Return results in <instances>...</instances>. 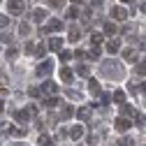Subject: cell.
Listing matches in <instances>:
<instances>
[{"label": "cell", "mask_w": 146, "mask_h": 146, "mask_svg": "<svg viewBox=\"0 0 146 146\" xmlns=\"http://www.w3.org/2000/svg\"><path fill=\"white\" fill-rule=\"evenodd\" d=\"M102 74L107 79H121L123 77V65L118 60H104L102 63Z\"/></svg>", "instance_id": "cell-1"}, {"label": "cell", "mask_w": 146, "mask_h": 146, "mask_svg": "<svg viewBox=\"0 0 146 146\" xmlns=\"http://www.w3.org/2000/svg\"><path fill=\"white\" fill-rule=\"evenodd\" d=\"M7 9H9V14H14V16L23 14V12H26V7H23V0H9V3H7Z\"/></svg>", "instance_id": "cell-2"}, {"label": "cell", "mask_w": 146, "mask_h": 146, "mask_svg": "<svg viewBox=\"0 0 146 146\" xmlns=\"http://www.w3.org/2000/svg\"><path fill=\"white\" fill-rule=\"evenodd\" d=\"M60 30H65L63 21L53 19V21H49V26H44V28H42V35H46V33H60Z\"/></svg>", "instance_id": "cell-3"}, {"label": "cell", "mask_w": 146, "mask_h": 146, "mask_svg": "<svg viewBox=\"0 0 146 146\" xmlns=\"http://www.w3.org/2000/svg\"><path fill=\"white\" fill-rule=\"evenodd\" d=\"M53 72V60H44V63H40V67H37V77H49Z\"/></svg>", "instance_id": "cell-4"}, {"label": "cell", "mask_w": 146, "mask_h": 146, "mask_svg": "<svg viewBox=\"0 0 146 146\" xmlns=\"http://www.w3.org/2000/svg\"><path fill=\"white\" fill-rule=\"evenodd\" d=\"M114 125H116V130H118V132H125V130H130V127H132V121L121 116V118H116V123H114Z\"/></svg>", "instance_id": "cell-5"}, {"label": "cell", "mask_w": 146, "mask_h": 146, "mask_svg": "<svg viewBox=\"0 0 146 146\" xmlns=\"http://www.w3.org/2000/svg\"><path fill=\"white\" fill-rule=\"evenodd\" d=\"M60 79H63L65 86H70L72 81H74V72H72L70 67H63V70H60Z\"/></svg>", "instance_id": "cell-6"}, {"label": "cell", "mask_w": 146, "mask_h": 146, "mask_svg": "<svg viewBox=\"0 0 146 146\" xmlns=\"http://www.w3.org/2000/svg\"><path fill=\"white\" fill-rule=\"evenodd\" d=\"M111 16L118 19V21H123V19H127V9L121 7V5H116V7H111Z\"/></svg>", "instance_id": "cell-7"}, {"label": "cell", "mask_w": 146, "mask_h": 146, "mask_svg": "<svg viewBox=\"0 0 146 146\" xmlns=\"http://www.w3.org/2000/svg\"><path fill=\"white\" fill-rule=\"evenodd\" d=\"M30 118H33V116L28 114V109H23V111H16V114H14V121H16V123H21V125H26Z\"/></svg>", "instance_id": "cell-8"}, {"label": "cell", "mask_w": 146, "mask_h": 146, "mask_svg": "<svg viewBox=\"0 0 146 146\" xmlns=\"http://www.w3.org/2000/svg\"><path fill=\"white\" fill-rule=\"evenodd\" d=\"M77 116H79V121H90V116H93V109H90V107H81Z\"/></svg>", "instance_id": "cell-9"}, {"label": "cell", "mask_w": 146, "mask_h": 146, "mask_svg": "<svg viewBox=\"0 0 146 146\" xmlns=\"http://www.w3.org/2000/svg\"><path fill=\"white\" fill-rule=\"evenodd\" d=\"M46 44H49L51 51H60V49H63V40H60V37H51Z\"/></svg>", "instance_id": "cell-10"}, {"label": "cell", "mask_w": 146, "mask_h": 146, "mask_svg": "<svg viewBox=\"0 0 146 146\" xmlns=\"http://www.w3.org/2000/svg\"><path fill=\"white\" fill-rule=\"evenodd\" d=\"M121 116H137V111H135V109L130 107V104H121Z\"/></svg>", "instance_id": "cell-11"}, {"label": "cell", "mask_w": 146, "mask_h": 146, "mask_svg": "<svg viewBox=\"0 0 146 146\" xmlns=\"http://www.w3.org/2000/svg\"><path fill=\"white\" fill-rule=\"evenodd\" d=\"M70 137H72V139H81V137H84V127H81V125H74V127L70 130Z\"/></svg>", "instance_id": "cell-12"}, {"label": "cell", "mask_w": 146, "mask_h": 146, "mask_svg": "<svg viewBox=\"0 0 146 146\" xmlns=\"http://www.w3.org/2000/svg\"><path fill=\"white\" fill-rule=\"evenodd\" d=\"M72 114H74V109H72L70 104H65V107H63V111H60V116H58V118H63V121H67V118H72Z\"/></svg>", "instance_id": "cell-13"}, {"label": "cell", "mask_w": 146, "mask_h": 146, "mask_svg": "<svg viewBox=\"0 0 146 146\" xmlns=\"http://www.w3.org/2000/svg\"><path fill=\"white\" fill-rule=\"evenodd\" d=\"M88 90H90L93 95H100V84H98L95 79H88Z\"/></svg>", "instance_id": "cell-14"}, {"label": "cell", "mask_w": 146, "mask_h": 146, "mask_svg": "<svg viewBox=\"0 0 146 146\" xmlns=\"http://www.w3.org/2000/svg\"><path fill=\"white\" fill-rule=\"evenodd\" d=\"M42 90H44V93H56L58 86L53 84V81H44V84H42Z\"/></svg>", "instance_id": "cell-15"}, {"label": "cell", "mask_w": 146, "mask_h": 146, "mask_svg": "<svg viewBox=\"0 0 146 146\" xmlns=\"http://www.w3.org/2000/svg\"><path fill=\"white\" fill-rule=\"evenodd\" d=\"M118 49H121V44H118L116 40H109V42H107V51H109V53H116Z\"/></svg>", "instance_id": "cell-16"}, {"label": "cell", "mask_w": 146, "mask_h": 146, "mask_svg": "<svg viewBox=\"0 0 146 146\" xmlns=\"http://www.w3.org/2000/svg\"><path fill=\"white\" fill-rule=\"evenodd\" d=\"M123 58H125V60H137V51H135V49H125V51H123Z\"/></svg>", "instance_id": "cell-17"}, {"label": "cell", "mask_w": 146, "mask_h": 146, "mask_svg": "<svg viewBox=\"0 0 146 146\" xmlns=\"http://www.w3.org/2000/svg\"><path fill=\"white\" fill-rule=\"evenodd\" d=\"M67 37H70L72 42H77V40L81 37V33H79V28H70V33H67Z\"/></svg>", "instance_id": "cell-18"}, {"label": "cell", "mask_w": 146, "mask_h": 146, "mask_svg": "<svg viewBox=\"0 0 146 146\" xmlns=\"http://www.w3.org/2000/svg\"><path fill=\"white\" fill-rule=\"evenodd\" d=\"M33 19H35V21H44V19H46V9H35Z\"/></svg>", "instance_id": "cell-19"}, {"label": "cell", "mask_w": 146, "mask_h": 146, "mask_svg": "<svg viewBox=\"0 0 146 146\" xmlns=\"http://www.w3.org/2000/svg\"><path fill=\"white\" fill-rule=\"evenodd\" d=\"M58 102H60V100H58V98H44V102H42V104H44V107H46V109H49V107H56V104H58Z\"/></svg>", "instance_id": "cell-20"}, {"label": "cell", "mask_w": 146, "mask_h": 146, "mask_svg": "<svg viewBox=\"0 0 146 146\" xmlns=\"http://www.w3.org/2000/svg\"><path fill=\"white\" fill-rule=\"evenodd\" d=\"M37 144H40V146H51V137H49V135H40Z\"/></svg>", "instance_id": "cell-21"}, {"label": "cell", "mask_w": 146, "mask_h": 146, "mask_svg": "<svg viewBox=\"0 0 146 146\" xmlns=\"http://www.w3.org/2000/svg\"><path fill=\"white\" fill-rule=\"evenodd\" d=\"M114 102H118V104L125 102V93H123V90H116V93H114Z\"/></svg>", "instance_id": "cell-22"}, {"label": "cell", "mask_w": 146, "mask_h": 146, "mask_svg": "<svg viewBox=\"0 0 146 146\" xmlns=\"http://www.w3.org/2000/svg\"><path fill=\"white\" fill-rule=\"evenodd\" d=\"M90 40H93V44H95V46H100L104 37H102V35H100V33H93V35H90Z\"/></svg>", "instance_id": "cell-23"}, {"label": "cell", "mask_w": 146, "mask_h": 146, "mask_svg": "<svg viewBox=\"0 0 146 146\" xmlns=\"http://www.w3.org/2000/svg\"><path fill=\"white\" fill-rule=\"evenodd\" d=\"M104 33H107V35H116V26L107 21V23H104Z\"/></svg>", "instance_id": "cell-24"}, {"label": "cell", "mask_w": 146, "mask_h": 146, "mask_svg": "<svg viewBox=\"0 0 146 146\" xmlns=\"http://www.w3.org/2000/svg\"><path fill=\"white\" fill-rule=\"evenodd\" d=\"M60 60H63V63L72 60V51H65V49H60Z\"/></svg>", "instance_id": "cell-25"}, {"label": "cell", "mask_w": 146, "mask_h": 146, "mask_svg": "<svg viewBox=\"0 0 146 146\" xmlns=\"http://www.w3.org/2000/svg\"><path fill=\"white\" fill-rule=\"evenodd\" d=\"M77 74L79 77H88V65H77Z\"/></svg>", "instance_id": "cell-26"}, {"label": "cell", "mask_w": 146, "mask_h": 146, "mask_svg": "<svg viewBox=\"0 0 146 146\" xmlns=\"http://www.w3.org/2000/svg\"><path fill=\"white\" fill-rule=\"evenodd\" d=\"M135 72H137L139 77H144V74H146V63H137V67H135Z\"/></svg>", "instance_id": "cell-27"}, {"label": "cell", "mask_w": 146, "mask_h": 146, "mask_svg": "<svg viewBox=\"0 0 146 146\" xmlns=\"http://www.w3.org/2000/svg\"><path fill=\"white\" fill-rule=\"evenodd\" d=\"M28 33H30V26H28V23H21V26H19V35H23V37H26Z\"/></svg>", "instance_id": "cell-28"}, {"label": "cell", "mask_w": 146, "mask_h": 146, "mask_svg": "<svg viewBox=\"0 0 146 146\" xmlns=\"http://www.w3.org/2000/svg\"><path fill=\"white\" fill-rule=\"evenodd\" d=\"M118 146H135V139H132V137H125V139H121Z\"/></svg>", "instance_id": "cell-29"}, {"label": "cell", "mask_w": 146, "mask_h": 146, "mask_svg": "<svg viewBox=\"0 0 146 146\" xmlns=\"http://www.w3.org/2000/svg\"><path fill=\"white\" fill-rule=\"evenodd\" d=\"M88 58H100V46H93V49H90Z\"/></svg>", "instance_id": "cell-30"}, {"label": "cell", "mask_w": 146, "mask_h": 146, "mask_svg": "<svg viewBox=\"0 0 146 146\" xmlns=\"http://www.w3.org/2000/svg\"><path fill=\"white\" fill-rule=\"evenodd\" d=\"M67 98H72V100H81V93H79V90H67Z\"/></svg>", "instance_id": "cell-31"}, {"label": "cell", "mask_w": 146, "mask_h": 146, "mask_svg": "<svg viewBox=\"0 0 146 146\" xmlns=\"http://www.w3.org/2000/svg\"><path fill=\"white\" fill-rule=\"evenodd\" d=\"M63 3H65V0H51V3H49V5H51L53 9H58V7H63Z\"/></svg>", "instance_id": "cell-32"}, {"label": "cell", "mask_w": 146, "mask_h": 146, "mask_svg": "<svg viewBox=\"0 0 146 146\" xmlns=\"http://www.w3.org/2000/svg\"><path fill=\"white\" fill-rule=\"evenodd\" d=\"M77 14H79V9H77V7H70V9H67V16H70V19H74Z\"/></svg>", "instance_id": "cell-33"}, {"label": "cell", "mask_w": 146, "mask_h": 146, "mask_svg": "<svg viewBox=\"0 0 146 146\" xmlns=\"http://www.w3.org/2000/svg\"><path fill=\"white\" fill-rule=\"evenodd\" d=\"M16 56H19V51H16V49H7V58H9V60L16 58Z\"/></svg>", "instance_id": "cell-34"}, {"label": "cell", "mask_w": 146, "mask_h": 146, "mask_svg": "<svg viewBox=\"0 0 146 146\" xmlns=\"http://www.w3.org/2000/svg\"><path fill=\"white\" fill-rule=\"evenodd\" d=\"M35 53H37V56H44V53H46V46H44V44L37 46V49H35Z\"/></svg>", "instance_id": "cell-35"}, {"label": "cell", "mask_w": 146, "mask_h": 146, "mask_svg": "<svg viewBox=\"0 0 146 146\" xmlns=\"http://www.w3.org/2000/svg\"><path fill=\"white\" fill-rule=\"evenodd\" d=\"M9 23V19H7V16H3V14H0V28H5Z\"/></svg>", "instance_id": "cell-36"}, {"label": "cell", "mask_w": 146, "mask_h": 146, "mask_svg": "<svg viewBox=\"0 0 146 146\" xmlns=\"http://www.w3.org/2000/svg\"><path fill=\"white\" fill-rule=\"evenodd\" d=\"M137 125L144 127V125H146V116H137Z\"/></svg>", "instance_id": "cell-37"}, {"label": "cell", "mask_w": 146, "mask_h": 146, "mask_svg": "<svg viewBox=\"0 0 146 146\" xmlns=\"http://www.w3.org/2000/svg\"><path fill=\"white\" fill-rule=\"evenodd\" d=\"M40 93H42L40 88H30V95H33V98H40Z\"/></svg>", "instance_id": "cell-38"}, {"label": "cell", "mask_w": 146, "mask_h": 146, "mask_svg": "<svg viewBox=\"0 0 146 146\" xmlns=\"http://www.w3.org/2000/svg\"><path fill=\"white\" fill-rule=\"evenodd\" d=\"M74 56H77V58H84V56H86V51H84V49H77V51H74Z\"/></svg>", "instance_id": "cell-39"}, {"label": "cell", "mask_w": 146, "mask_h": 146, "mask_svg": "<svg viewBox=\"0 0 146 146\" xmlns=\"http://www.w3.org/2000/svg\"><path fill=\"white\" fill-rule=\"evenodd\" d=\"M88 144H90V146H95V144H98V137H95V135H90V137H88Z\"/></svg>", "instance_id": "cell-40"}, {"label": "cell", "mask_w": 146, "mask_h": 146, "mask_svg": "<svg viewBox=\"0 0 146 146\" xmlns=\"http://www.w3.org/2000/svg\"><path fill=\"white\" fill-rule=\"evenodd\" d=\"M56 137H58V139H65V137H67V130H58V135H56Z\"/></svg>", "instance_id": "cell-41"}, {"label": "cell", "mask_w": 146, "mask_h": 146, "mask_svg": "<svg viewBox=\"0 0 146 146\" xmlns=\"http://www.w3.org/2000/svg\"><path fill=\"white\" fill-rule=\"evenodd\" d=\"M33 51H35V46H33V44L28 42V44H26V53H33Z\"/></svg>", "instance_id": "cell-42"}, {"label": "cell", "mask_w": 146, "mask_h": 146, "mask_svg": "<svg viewBox=\"0 0 146 146\" xmlns=\"http://www.w3.org/2000/svg\"><path fill=\"white\" fill-rule=\"evenodd\" d=\"M141 93H144V95H146V84H141Z\"/></svg>", "instance_id": "cell-43"}, {"label": "cell", "mask_w": 146, "mask_h": 146, "mask_svg": "<svg viewBox=\"0 0 146 146\" xmlns=\"http://www.w3.org/2000/svg\"><path fill=\"white\" fill-rule=\"evenodd\" d=\"M3 107H5V104H3V100H0V111H3Z\"/></svg>", "instance_id": "cell-44"}, {"label": "cell", "mask_w": 146, "mask_h": 146, "mask_svg": "<svg viewBox=\"0 0 146 146\" xmlns=\"http://www.w3.org/2000/svg\"><path fill=\"white\" fill-rule=\"evenodd\" d=\"M123 3H135V0H123Z\"/></svg>", "instance_id": "cell-45"}, {"label": "cell", "mask_w": 146, "mask_h": 146, "mask_svg": "<svg viewBox=\"0 0 146 146\" xmlns=\"http://www.w3.org/2000/svg\"><path fill=\"white\" fill-rule=\"evenodd\" d=\"M72 3H81V0H72Z\"/></svg>", "instance_id": "cell-46"}]
</instances>
